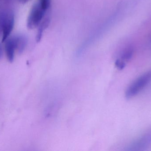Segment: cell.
I'll use <instances>...</instances> for the list:
<instances>
[{
	"instance_id": "1",
	"label": "cell",
	"mask_w": 151,
	"mask_h": 151,
	"mask_svg": "<svg viewBox=\"0 0 151 151\" xmlns=\"http://www.w3.org/2000/svg\"><path fill=\"white\" fill-rule=\"evenodd\" d=\"M5 42V49L6 56L9 62H13L15 51L18 50L19 52L23 51L27 44V40L24 35H17L7 39Z\"/></svg>"
},
{
	"instance_id": "2",
	"label": "cell",
	"mask_w": 151,
	"mask_h": 151,
	"mask_svg": "<svg viewBox=\"0 0 151 151\" xmlns=\"http://www.w3.org/2000/svg\"><path fill=\"white\" fill-rule=\"evenodd\" d=\"M151 82V70L141 75L135 80L126 90L127 99H131L138 95Z\"/></svg>"
},
{
	"instance_id": "3",
	"label": "cell",
	"mask_w": 151,
	"mask_h": 151,
	"mask_svg": "<svg viewBox=\"0 0 151 151\" xmlns=\"http://www.w3.org/2000/svg\"><path fill=\"white\" fill-rule=\"evenodd\" d=\"M46 11L44 10L39 2L35 4L32 8L27 19V27L30 29L37 27L42 21Z\"/></svg>"
},
{
	"instance_id": "4",
	"label": "cell",
	"mask_w": 151,
	"mask_h": 151,
	"mask_svg": "<svg viewBox=\"0 0 151 151\" xmlns=\"http://www.w3.org/2000/svg\"><path fill=\"white\" fill-rule=\"evenodd\" d=\"M0 22L2 32V42L5 41L13 29L14 25V17L11 12L3 13L0 16Z\"/></svg>"
},
{
	"instance_id": "5",
	"label": "cell",
	"mask_w": 151,
	"mask_h": 151,
	"mask_svg": "<svg viewBox=\"0 0 151 151\" xmlns=\"http://www.w3.org/2000/svg\"><path fill=\"white\" fill-rule=\"evenodd\" d=\"M151 144V130L133 143L129 147L130 150H141Z\"/></svg>"
},
{
	"instance_id": "6",
	"label": "cell",
	"mask_w": 151,
	"mask_h": 151,
	"mask_svg": "<svg viewBox=\"0 0 151 151\" xmlns=\"http://www.w3.org/2000/svg\"><path fill=\"white\" fill-rule=\"evenodd\" d=\"M133 55V51L131 49H128L122 53V55L121 59L122 60L124 61V62L126 61H128L129 60L131 59Z\"/></svg>"
},
{
	"instance_id": "7",
	"label": "cell",
	"mask_w": 151,
	"mask_h": 151,
	"mask_svg": "<svg viewBox=\"0 0 151 151\" xmlns=\"http://www.w3.org/2000/svg\"><path fill=\"white\" fill-rule=\"evenodd\" d=\"M39 3L42 8L46 11L50 6V0H40Z\"/></svg>"
},
{
	"instance_id": "8",
	"label": "cell",
	"mask_w": 151,
	"mask_h": 151,
	"mask_svg": "<svg viewBox=\"0 0 151 151\" xmlns=\"http://www.w3.org/2000/svg\"><path fill=\"white\" fill-rule=\"evenodd\" d=\"M115 66L119 70H122L126 66V63L121 59H118L115 62Z\"/></svg>"
},
{
	"instance_id": "9",
	"label": "cell",
	"mask_w": 151,
	"mask_h": 151,
	"mask_svg": "<svg viewBox=\"0 0 151 151\" xmlns=\"http://www.w3.org/2000/svg\"><path fill=\"white\" fill-rule=\"evenodd\" d=\"M3 56V50L1 46L0 45V59H1Z\"/></svg>"
},
{
	"instance_id": "10",
	"label": "cell",
	"mask_w": 151,
	"mask_h": 151,
	"mask_svg": "<svg viewBox=\"0 0 151 151\" xmlns=\"http://www.w3.org/2000/svg\"><path fill=\"white\" fill-rule=\"evenodd\" d=\"M20 1H21L25 3L28 1L29 0H20Z\"/></svg>"
},
{
	"instance_id": "11",
	"label": "cell",
	"mask_w": 151,
	"mask_h": 151,
	"mask_svg": "<svg viewBox=\"0 0 151 151\" xmlns=\"http://www.w3.org/2000/svg\"><path fill=\"white\" fill-rule=\"evenodd\" d=\"M2 32L1 27V22H0V32Z\"/></svg>"
},
{
	"instance_id": "12",
	"label": "cell",
	"mask_w": 151,
	"mask_h": 151,
	"mask_svg": "<svg viewBox=\"0 0 151 151\" xmlns=\"http://www.w3.org/2000/svg\"><path fill=\"white\" fill-rule=\"evenodd\" d=\"M26 40H27V39H26ZM24 50H23V51H24ZM23 51H21V52H19V53H21V52H23Z\"/></svg>"
}]
</instances>
